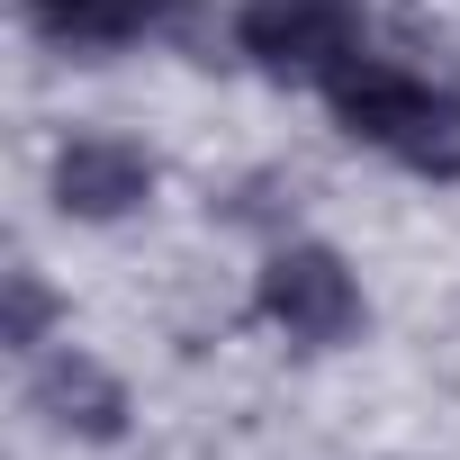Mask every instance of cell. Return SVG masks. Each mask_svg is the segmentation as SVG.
Returning a JSON list of instances; mask_svg holds the SVG:
<instances>
[{"mask_svg": "<svg viewBox=\"0 0 460 460\" xmlns=\"http://www.w3.org/2000/svg\"><path fill=\"white\" fill-rule=\"evenodd\" d=\"M325 109H334V127H343L361 154H379L388 172H406V181H424V190H451V181H460V82H451V73L370 46V55L325 91Z\"/></svg>", "mask_w": 460, "mask_h": 460, "instance_id": "obj_1", "label": "cell"}, {"mask_svg": "<svg viewBox=\"0 0 460 460\" xmlns=\"http://www.w3.org/2000/svg\"><path fill=\"white\" fill-rule=\"evenodd\" d=\"M226 46H235V64H253L262 82L325 100V91L379 46V28H370L361 0H235Z\"/></svg>", "mask_w": 460, "mask_h": 460, "instance_id": "obj_2", "label": "cell"}, {"mask_svg": "<svg viewBox=\"0 0 460 460\" xmlns=\"http://www.w3.org/2000/svg\"><path fill=\"white\" fill-rule=\"evenodd\" d=\"M253 316H262L280 343H298V352H343V343L370 334V289H361V271H352L334 244L280 235V244H262Z\"/></svg>", "mask_w": 460, "mask_h": 460, "instance_id": "obj_3", "label": "cell"}, {"mask_svg": "<svg viewBox=\"0 0 460 460\" xmlns=\"http://www.w3.org/2000/svg\"><path fill=\"white\" fill-rule=\"evenodd\" d=\"M154 190H163V163L127 127H73L46 154V199L64 226H127L154 208Z\"/></svg>", "mask_w": 460, "mask_h": 460, "instance_id": "obj_4", "label": "cell"}, {"mask_svg": "<svg viewBox=\"0 0 460 460\" xmlns=\"http://www.w3.org/2000/svg\"><path fill=\"white\" fill-rule=\"evenodd\" d=\"M28 415L55 433V442H82V451H118L136 433V388L91 352V343H46L28 361Z\"/></svg>", "mask_w": 460, "mask_h": 460, "instance_id": "obj_5", "label": "cell"}, {"mask_svg": "<svg viewBox=\"0 0 460 460\" xmlns=\"http://www.w3.org/2000/svg\"><path fill=\"white\" fill-rule=\"evenodd\" d=\"M64 55H127L145 37H181L190 0H19Z\"/></svg>", "mask_w": 460, "mask_h": 460, "instance_id": "obj_6", "label": "cell"}, {"mask_svg": "<svg viewBox=\"0 0 460 460\" xmlns=\"http://www.w3.org/2000/svg\"><path fill=\"white\" fill-rule=\"evenodd\" d=\"M0 343H10L19 361H37L46 343H64V298L37 262H10L0 271Z\"/></svg>", "mask_w": 460, "mask_h": 460, "instance_id": "obj_7", "label": "cell"}]
</instances>
